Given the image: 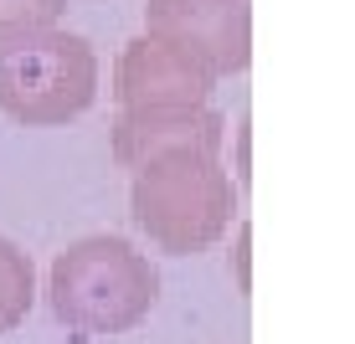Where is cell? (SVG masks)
I'll use <instances>...</instances> for the list:
<instances>
[{
  "label": "cell",
  "mask_w": 355,
  "mask_h": 344,
  "mask_svg": "<svg viewBox=\"0 0 355 344\" xmlns=\"http://www.w3.org/2000/svg\"><path fill=\"white\" fill-rule=\"evenodd\" d=\"M98 98V57L72 31H42L0 52V108L26 129L67 124Z\"/></svg>",
  "instance_id": "3957f363"
},
{
  "label": "cell",
  "mask_w": 355,
  "mask_h": 344,
  "mask_svg": "<svg viewBox=\"0 0 355 344\" xmlns=\"http://www.w3.org/2000/svg\"><path fill=\"white\" fill-rule=\"evenodd\" d=\"M144 26L155 42L175 46L211 78H232L252 57V16L248 0H150Z\"/></svg>",
  "instance_id": "277c9868"
},
{
  "label": "cell",
  "mask_w": 355,
  "mask_h": 344,
  "mask_svg": "<svg viewBox=\"0 0 355 344\" xmlns=\"http://www.w3.org/2000/svg\"><path fill=\"white\" fill-rule=\"evenodd\" d=\"M31 298H36L31 257L21 252L16 242L0 237V334H10V329L31 314Z\"/></svg>",
  "instance_id": "52a82bcc"
},
{
  "label": "cell",
  "mask_w": 355,
  "mask_h": 344,
  "mask_svg": "<svg viewBox=\"0 0 355 344\" xmlns=\"http://www.w3.org/2000/svg\"><path fill=\"white\" fill-rule=\"evenodd\" d=\"M248 242H252V237H248V226H242V231H237V288H242V293H248Z\"/></svg>",
  "instance_id": "9c48e42d"
},
{
  "label": "cell",
  "mask_w": 355,
  "mask_h": 344,
  "mask_svg": "<svg viewBox=\"0 0 355 344\" xmlns=\"http://www.w3.org/2000/svg\"><path fill=\"white\" fill-rule=\"evenodd\" d=\"M62 10H67V0H0V52L52 31L62 21Z\"/></svg>",
  "instance_id": "ba28073f"
},
{
  "label": "cell",
  "mask_w": 355,
  "mask_h": 344,
  "mask_svg": "<svg viewBox=\"0 0 355 344\" xmlns=\"http://www.w3.org/2000/svg\"><path fill=\"white\" fill-rule=\"evenodd\" d=\"M211 72L196 67L191 57H180L175 46L155 42V36H139V42L124 46L114 72V93L119 108L139 114V108H196L211 98Z\"/></svg>",
  "instance_id": "5b68a950"
},
{
  "label": "cell",
  "mask_w": 355,
  "mask_h": 344,
  "mask_svg": "<svg viewBox=\"0 0 355 344\" xmlns=\"http://www.w3.org/2000/svg\"><path fill=\"white\" fill-rule=\"evenodd\" d=\"M134 226L160 252L196 257L227 237L237 195L222 170V150L211 144H175L134 165Z\"/></svg>",
  "instance_id": "6da1fadb"
},
{
  "label": "cell",
  "mask_w": 355,
  "mask_h": 344,
  "mask_svg": "<svg viewBox=\"0 0 355 344\" xmlns=\"http://www.w3.org/2000/svg\"><path fill=\"white\" fill-rule=\"evenodd\" d=\"M160 298V273L124 237H88L52 262V314L83 334H129Z\"/></svg>",
  "instance_id": "7a4b0ae2"
},
{
  "label": "cell",
  "mask_w": 355,
  "mask_h": 344,
  "mask_svg": "<svg viewBox=\"0 0 355 344\" xmlns=\"http://www.w3.org/2000/svg\"><path fill=\"white\" fill-rule=\"evenodd\" d=\"M222 139H227V118L206 103H196V108H139V114L124 108L114 124V159L124 170H134L139 159L175 150V144H211V150H222Z\"/></svg>",
  "instance_id": "8992f818"
}]
</instances>
